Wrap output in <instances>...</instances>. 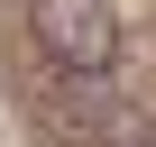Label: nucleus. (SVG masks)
<instances>
[{
    "label": "nucleus",
    "mask_w": 156,
    "mask_h": 147,
    "mask_svg": "<svg viewBox=\"0 0 156 147\" xmlns=\"http://www.w3.org/2000/svg\"><path fill=\"white\" fill-rule=\"evenodd\" d=\"M28 28H37V46L73 74V83H92V74L119 64V19H110V0H28Z\"/></svg>",
    "instance_id": "f257e3e1"
},
{
    "label": "nucleus",
    "mask_w": 156,
    "mask_h": 147,
    "mask_svg": "<svg viewBox=\"0 0 156 147\" xmlns=\"http://www.w3.org/2000/svg\"><path fill=\"white\" fill-rule=\"evenodd\" d=\"M129 147H156V138H129Z\"/></svg>",
    "instance_id": "f03ea898"
}]
</instances>
